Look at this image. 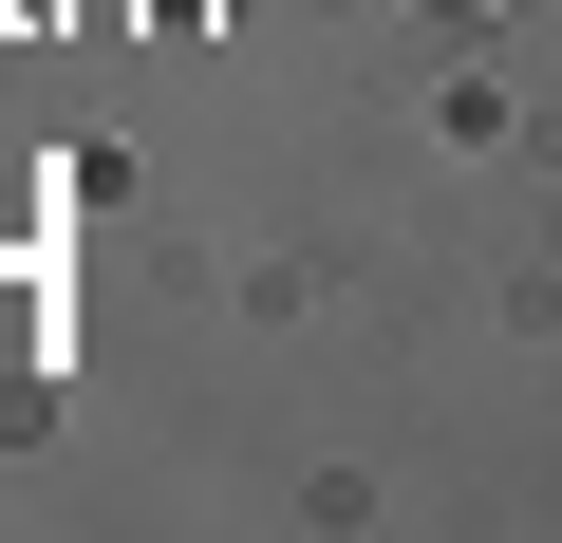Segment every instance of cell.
I'll return each instance as SVG.
<instances>
[{
    "label": "cell",
    "instance_id": "1",
    "mask_svg": "<svg viewBox=\"0 0 562 543\" xmlns=\"http://www.w3.org/2000/svg\"><path fill=\"white\" fill-rule=\"evenodd\" d=\"M431 20H506V0H431Z\"/></svg>",
    "mask_w": 562,
    "mask_h": 543
}]
</instances>
